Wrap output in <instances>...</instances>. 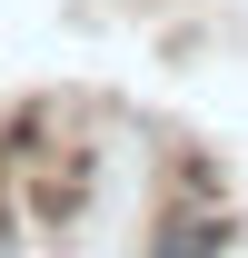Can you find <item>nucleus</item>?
<instances>
[{
	"label": "nucleus",
	"instance_id": "f257e3e1",
	"mask_svg": "<svg viewBox=\"0 0 248 258\" xmlns=\"http://www.w3.org/2000/svg\"><path fill=\"white\" fill-rule=\"evenodd\" d=\"M228 238H238V199H228V179H209V169L189 159L159 189V219L139 238V258H228Z\"/></svg>",
	"mask_w": 248,
	"mask_h": 258
}]
</instances>
